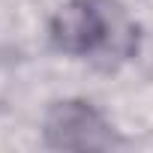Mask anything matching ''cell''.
Instances as JSON below:
<instances>
[{
  "label": "cell",
  "mask_w": 153,
  "mask_h": 153,
  "mask_svg": "<svg viewBox=\"0 0 153 153\" xmlns=\"http://www.w3.org/2000/svg\"><path fill=\"white\" fill-rule=\"evenodd\" d=\"M51 36L60 51L81 57L90 54L111 60V54H126L132 48V24L111 0L66 3L51 24Z\"/></svg>",
  "instance_id": "1"
},
{
  "label": "cell",
  "mask_w": 153,
  "mask_h": 153,
  "mask_svg": "<svg viewBox=\"0 0 153 153\" xmlns=\"http://www.w3.org/2000/svg\"><path fill=\"white\" fill-rule=\"evenodd\" d=\"M48 141L69 150H96L111 144V126L84 102H60L48 117Z\"/></svg>",
  "instance_id": "2"
}]
</instances>
